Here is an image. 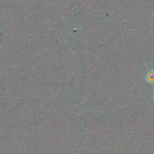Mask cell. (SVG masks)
Listing matches in <instances>:
<instances>
[{"mask_svg": "<svg viewBox=\"0 0 154 154\" xmlns=\"http://www.w3.org/2000/svg\"><path fill=\"white\" fill-rule=\"evenodd\" d=\"M146 81L150 84H154V70L151 69V70L148 71L145 76Z\"/></svg>", "mask_w": 154, "mask_h": 154, "instance_id": "6da1fadb", "label": "cell"}]
</instances>
